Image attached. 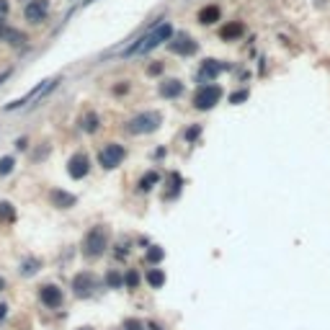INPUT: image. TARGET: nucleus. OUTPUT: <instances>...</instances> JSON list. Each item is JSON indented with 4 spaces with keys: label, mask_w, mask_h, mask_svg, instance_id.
<instances>
[{
    "label": "nucleus",
    "mask_w": 330,
    "mask_h": 330,
    "mask_svg": "<svg viewBox=\"0 0 330 330\" xmlns=\"http://www.w3.org/2000/svg\"><path fill=\"white\" fill-rule=\"evenodd\" d=\"M170 39H173V26L163 21L150 34H145L140 39V44H134L132 49H127V54H147V52H153L155 47H160L163 41H170Z\"/></svg>",
    "instance_id": "1"
},
{
    "label": "nucleus",
    "mask_w": 330,
    "mask_h": 330,
    "mask_svg": "<svg viewBox=\"0 0 330 330\" xmlns=\"http://www.w3.org/2000/svg\"><path fill=\"white\" fill-rule=\"evenodd\" d=\"M109 248V232L103 230V227H93L91 232L85 235V243H83V253L88 258H98L103 256Z\"/></svg>",
    "instance_id": "2"
},
{
    "label": "nucleus",
    "mask_w": 330,
    "mask_h": 330,
    "mask_svg": "<svg viewBox=\"0 0 330 330\" xmlns=\"http://www.w3.org/2000/svg\"><path fill=\"white\" fill-rule=\"evenodd\" d=\"M160 122H163V116L158 111H142V114H137L134 119H129L127 129L132 134H150V132H155L160 127Z\"/></svg>",
    "instance_id": "3"
},
{
    "label": "nucleus",
    "mask_w": 330,
    "mask_h": 330,
    "mask_svg": "<svg viewBox=\"0 0 330 330\" xmlns=\"http://www.w3.org/2000/svg\"><path fill=\"white\" fill-rule=\"evenodd\" d=\"M222 98V88L219 85H201L196 96H193V106H196L199 111H209V109H214L217 103Z\"/></svg>",
    "instance_id": "4"
},
{
    "label": "nucleus",
    "mask_w": 330,
    "mask_h": 330,
    "mask_svg": "<svg viewBox=\"0 0 330 330\" xmlns=\"http://www.w3.org/2000/svg\"><path fill=\"white\" fill-rule=\"evenodd\" d=\"M59 83V78H49V80H41L36 88H34V91H28L23 98H18V101H13V103H8V106L5 109H21V106H26V103H34V101H39L44 93H47L49 91V88H54Z\"/></svg>",
    "instance_id": "5"
},
{
    "label": "nucleus",
    "mask_w": 330,
    "mask_h": 330,
    "mask_svg": "<svg viewBox=\"0 0 330 330\" xmlns=\"http://www.w3.org/2000/svg\"><path fill=\"white\" fill-rule=\"evenodd\" d=\"M124 158H127V150L122 145H116V142L106 145V147L101 150V155H98V160H101L103 168H116V165H122Z\"/></svg>",
    "instance_id": "6"
},
{
    "label": "nucleus",
    "mask_w": 330,
    "mask_h": 330,
    "mask_svg": "<svg viewBox=\"0 0 330 330\" xmlns=\"http://www.w3.org/2000/svg\"><path fill=\"white\" fill-rule=\"evenodd\" d=\"M39 297H41L44 307H49V310L62 307V302H65V294H62V289H59L57 284H44L41 292H39Z\"/></svg>",
    "instance_id": "7"
},
{
    "label": "nucleus",
    "mask_w": 330,
    "mask_h": 330,
    "mask_svg": "<svg viewBox=\"0 0 330 330\" xmlns=\"http://www.w3.org/2000/svg\"><path fill=\"white\" fill-rule=\"evenodd\" d=\"M47 13H49V3H47V0H31V3H26V8H23L26 21H31V23L47 21Z\"/></svg>",
    "instance_id": "8"
},
{
    "label": "nucleus",
    "mask_w": 330,
    "mask_h": 330,
    "mask_svg": "<svg viewBox=\"0 0 330 330\" xmlns=\"http://www.w3.org/2000/svg\"><path fill=\"white\" fill-rule=\"evenodd\" d=\"M88 170H91V160H88L85 153H78V155H72L70 163H67V173L78 181V178H85Z\"/></svg>",
    "instance_id": "9"
},
{
    "label": "nucleus",
    "mask_w": 330,
    "mask_h": 330,
    "mask_svg": "<svg viewBox=\"0 0 330 330\" xmlns=\"http://www.w3.org/2000/svg\"><path fill=\"white\" fill-rule=\"evenodd\" d=\"M72 289H75V294H78V297H88V294L96 289V276L91 271L78 274V276L72 279Z\"/></svg>",
    "instance_id": "10"
},
{
    "label": "nucleus",
    "mask_w": 330,
    "mask_h": 330,
    "mask_svg": "<svg viewBox=\"0 0 330 330\" xmlns=\"http://www.w3.org/2000/svg\"><path fill=\"white\" fill-rule=\"evenodd\" d=\"M170 49L175 52V54H183V57H188V54H193L199 49V44L193 41L188 34H175V39L170 41Z\"/></svg>",
    "instance_id": "11"
},
{
    "label": "nucleus",
    "mask_w": 330,
    "mask_h": 330,
    "mask_svg": "<svg viewBox=\"0 0 330 330\" xmlns=\"http://www.w3.org/2000/svg\"><path fill=\"white\" fill-rule=\"evenodd\" d=\"M49 199H52V206H57V209H70V206H75V196H72V193H67V191H62V188H54L49 193Z\"/></svg>",
    "instance_id": "12"
},
{
    "label": "nucleus",
    "mask_w": 330,
    "mask_h": 330,
    "mask_svg": "<svg viewBox=\"0 0 330 330\" xmlns=\"http://www.w3.org/2000/svg\"><path fill=\"white\" fill-rule=\"evenodd\" d=\"M183 93V83L181 80H163L160 83V96L163 98H178Z\"/></svg>",
    "instance_id": "13"
},
{
    "label": "nucleus",
    "mask_w": 330,
    "mask_h": 330,
    "mask_svg": "<svg viewBox=\"0 0 330 330\" xmlns=\"http://www.w3.org/2000/svg\"><path fill=\"white\" fill-rule=\"evenodd\" d=\"M243 31H245V26L237 23V21H232V23H227V26L219 28V36H222L224 41H235L237 36H243Z\"/></svg>",
    "instance_id": "14"
},
{
    "label": "nucleus",
    "mask_w": 330,
    "mask_h": 330,
    "mask_svg": "<svg viewBox=\"0 0 330 330\" xmlns=\"http://www.w3.org/2000/svg\"><path fill=\"white\" fill-rule=\"evenodd\" d=\"M3 41H8V44H13V47H23L26 44V34L21 31V28H5V34H3Z\"/></svg>",
    "instance_id": "15"
},
{
    "label": "nucleus",
    "mask_w": 330,
    "mask_h": 330,
    "mask_svg": "<svg viewBox=\"0 0 330 330\" xmlns=\"http://www.w3.org/2000/svg\"><path fill=\"white\" fill-rule=\"evenodd\" d=\"M199 21H201L204 26L217 23V21H219V8H217V5H206V8H201V10H199Z\"/></svg>",
    "instance_id": "16"
},
{
    "label": "nucleus",
    "mask_w": 330,
    "mask_h": 330,
    "mask_svg": "<svg viewBox=\"0 0 330 330\" xmlns=\"http://www.w3.org/2000/svg\"><path fill=\"white\" fill-rule=\"evenodd\" d=\"M219 72H222V65H217L214 59H206V62L201 65V72H199V75L206 80V78H217Z\"/></svg>",
    "instance_id": "17"
},
{
    "label": "nucleus",
    "mask_w": 330,
    "mask_h": 330,
    "mask_svg": "<svg viewBox=\"0 0 330 330\" xmlns=\"http://www.w3.org/2000/svg\"><path fill=\"white\" fill-rule=\"evenodd\" d=\"M147 284L153 289H160L163 284H165V274L160 271V268H150V271H147Z\"/></svg>",
    "instance_id": "18"
},
{
    "label": "nucleus",
    "mask_w": 330,
    "mask_h": 330,
    "mask_svg": "<svg viewBox=\"0 0 330 330\" xmlns=\"http://www.w3.org/2000/svg\"><path fill=\"white\" fill-rule=\"evenodd\" d=\"M158 181H160V175H158L155 170H150V173H145V175L140 178V188H142V191H150L153 186H158Z\"/></svg>",
    "instance_id": "19"
},
{
    "label": "nucleus",
    "mask_w": 330,
    "mask_h": 330,
    "mask_svg": "<svg viewBox=\"0 0 330 330\" xmlns=\"http://www.w3.org/2000/svg\"><path fill=\"white\" fill-rule=\"evenodd\" d=\"M106 284L111 289H119V287H124V276L119 274V271H109L106 274Z\"/></svg>",
    "instance_id": "20"
},
{
    "label": "nucleus",
    "mask_w": 330,
    "mask_h": 330,
    "mask_svg": "<svg viewBox=\"0 0 330 330\" xmlns=\"http://www.w3.org/2000/svg\"><path fill=\"white\" fill-rule=\"evenodd\" d=\"M13 217H16V212H13V206L8 201H0V222H10Z\"/></svg>",
    "instance_id": "21"
},
{
    "label": "nucleus",
    "mask_w": 330,
    "mask_h": 330,
    "mask_svg": "<svg viewBox=\"0 0 330 330\" xmlns=\"http://www.w3.org/2000/svg\"><path fill=\"white\" fill-rule=\"evenodd\" d=\"M83 129H85V132H96V129H98V116H96V114H85Z\"/></svg>",
    "instance_id": "22"
},
{
    "label": "nucleus",
    "mask_w": 330,
    "mask_h": 330,
    "mask_svg": "<svg viewBox=\"0 0 330 330\" xmlns=\"http://www.w3.org/2000/svg\"><path fill=\"white\" fill-rule=\"evenodd\" d=\"M13 165H16V160H13L10 155H5V158H0V175H8V173L13 170Z\"/></svg>",
    "instance_id": "23"
},
{
    "label": "nucleus",
    "mask_w": 330,
    "mask_h": 330,
    "mask_svg": "<svg viewBox=\"0 0 330 330\" xmlns=\"http://www.w3.org/2000/svg\"><path fill=\"white\" fill-rule=\"evenodd\" d=\"M124 284H127L129 289H137V287H140V274H137V271H129V274L124 276Z\"/></svg>",
    "instance_id": "24"
},
{
    "label": "nucleus",
    "mask_w": 330,
    "mask_h": 330,
    "mask_svg": "<svg viewBox=\"0 0 330 330\" xmlns=\"http://www.w3.org/2000/svg\"><path fill=\"white\" fill-rule=\"evenodd\" d=\"M147 258L153 261V263L163 261V248H158V245H155V248H150V250H147Z\"/></svg>",
    "instance_id": "25"
},
{
    "label": "nucleus",
    "mask_w": 330,
    "mask_h": 330,
    "mask_svg": "<svg viewBox=\"0 0 330 330\" xmlns=\"http://www.w3.org/2000/svg\"><path fill=\"white\" fill-rule=\"evenodd\" d=\"M124 328H127V330H142V323H140V320H127Z\"/></svg>",
    "instance_id": "26"
},
{
    "label": "nucleus",
    "mask_w": 330,
    "mask_h": 330,
    "mask_svg": "<svg viewBox=\"0 0 330 330\" xmlns=\"http://www.w3.org/2000/svg\"><path fill=\"white\" fill-rule=\"evenodd\" d=\"M199 132H201L199 127H191V129L186 132V140H193V137H199Z\"/></svg>",
    "instance_id": "27"
},
{
    "label": "nucleus",
    "mask_w": 330,
    "mask_h": 330,
    "mask_svg": "<svg viewBox=\"0 0 330 330\" xmlns=\"http://www.w3.org/2000/svg\"><path fill=\"white\" fill-rule=\"evenodd\" d=\"M245 98H248L245 91H243V93H235V96H232V103H240V101H245Z\"/></svg>",
    "instance_id": "28"
},
{
    "label": "nucleus",
    "mask_w": 330,
    "mask_h": 330,
    "mask_svg": "<svg viewBox=\"0 0 330 330\" xmlns=\"http://www.w3.org/2000/svg\"><path fill=\"white\" fill-rule=\"evenodd\" d=\"M8 13V0H0V18Z\"/></svg>",
    "instance_id": "29"
},
{
    "label": "nucleus",
    "mask_w": 330,
    "mask_h": 330,
    "mask_svg": "<svg viewBox=\"0 0 330 330\" xmlns=\"http://www.w3.org/2000/svg\"><path fill=\"white\" fill-rule=\"evenodd\" d=\"M5 28H8V26L3 23V18H0V39H3V34H5Z\"/></svg>",
    "instance_id": "30"
},
{
    "label": "nucleus",
    "mask_w": 330,
    "mask_h": 330,
    "mask_svg": "<svg viewBox=\"0 0 330 330\" xmlns=\"http://www.w3.org/2000/svg\"><path fill=\"white\" fill-rule=\"evenodd\" d=\"M8 75H10V72H3V75H0V83H3V80L8 78Z\"/></svg>",
    "instance_id": "31"
},
{
    "label": "nucleus",
    "mask_w": 330,
    "mask_h": 330,
    "mask_svg": "<svg viewBox=\"0 0 330 330\" xmlns=\"http://www.w3.org/2000/svg\"><path fill=\"white\" fill-rule=\"evenodd\" d=\"M150 330H163L160 325H150Z\"/></svg>",
    "instance_id": "32"
},
{
    "label": "nucleus",
    "mask_w": 330,
    "mask_h": 330,
    "mask_svg": "<svg viewBox=\"0 0 330 330\" xmlns=\"http://www.w3.org/2000/svg\"><path fill=\"white\" fill-rule=\"evenodd\" d=\"M80 330H91V328H80Z\"/></svg>",
    "instance_id": "33"
}]
</instances>
